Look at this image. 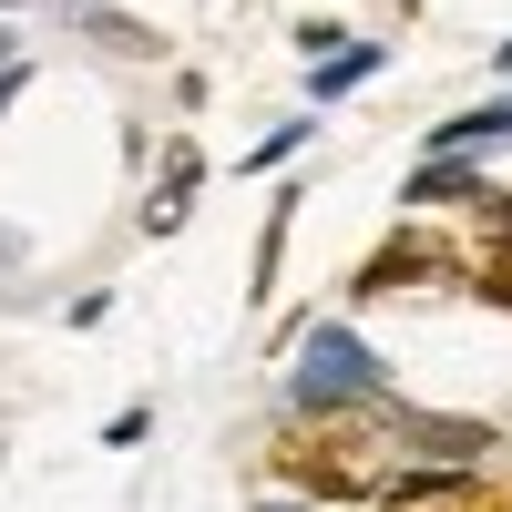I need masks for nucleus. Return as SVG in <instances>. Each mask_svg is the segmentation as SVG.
<instances>
[{"label":"nucleus","mask_w":512,"mask_h":512,"mask_svg":"<svg viewBox=\"0 0 512 512\" xmlns=\"http://www.w3.org/2000/svg\"><path fill=\"white\" fill-rule=\"evenodd\" d=\"M82 31H93L103 52H123V62H164V31H144L134 11H82Z\"/></svg>","instance_id":"nucleus-5"},{"label":"nucleus","mask_w":512,"mask_h":512,"mask_svg":"<svg viewBox=\"0 0 512 512\" xmlns=\"http://www.w3.org/2000/svg\"><path fill=\"white\" fill-rule=\"evenodd\" d=\"M287 216H297V195H277V205H267V236H256V277H246V297H267V287H277V256H287Z\"/></svg>","instance_id":"nucleus-6"},{"label":"nucleus","mask_w":512,"mask_h":512,"mask_svg":"<svg viewBox=\"0 0 512 512\" xmlns=\"http://www.w3.org/2000/svg\"><path fill=\"white\" fill-rule=\"evenodd\" d=\"M11 93H21V62H0V103H11Z\"/></svg>","instance_id":"nucleus-9"},{"label":"nucleus","mask_w":512,"mask_h":512,"mask_svg":"<svg viewBox=\"0 0 512 512\" xmlns=\"http://www.w3.org/2000/svg\"><path fill=\"white\" fill-rule=\"evenodd\" d=\"M369 72H379V52H338V62H318V103H338V93H359Z\"/></svg>","instance_id":"nucleus-8"},{"label":"nucleus","mask_w":512,"mask_h":512,"mask_svg":"<svg viewBox=\"0 0 512 512\" xmlns=\"http://www.w3.org/2000/svg\"><path fill=\"white\" fill-rule=\"evenodd\" d=\"M502 72H512V41H502Z\"/></svg>","instance_id":"nucleus-10"},{"label":"nucleus","mask_w":512,"mask_h":512,"mask_svg":"<svg viewBox=\"0 0 512 512\" xmlns=\"http://www.w3.org/2000/svg\"><path fill=\"white\" fill-rule=\"evenodd\" d=\"M431 277H461V256L441 236H390V246H369V267H359V297H400V287H431Z\"/></svg>","instance_id":"nucleus-2"},{"label":"nucleus","mask_w":512,"mask_h":512,"mask_svg":"<svg viewBox=\"0 0 512 512\" xmlns=\"http://www.w3.org/2000/svg\"><path fill=\"white\" fill-rule=\"evenodd\" d=\"M359 400H390V379H379V359L359 349L349 328H308L297 338V410H359Z\"/></svg>","instance_id":"nucleus-1"},{"label":"nucleus","mask_w":512,"mask_h":512,"mask_svg":"<svg viewBox=\"0 0 512 512\" xmlns=\"http://www.w3.org/2000/svg\"><path fill=\"white\" fill-rule=\"evenodd\" d=\"M482 185H492V175H472L461 154H431V164L410 175V205H482Z\"/></svg>","instance_id":"nucleus-4"},{"label":"nucleus","mask_w":512,"mask_h":512,"mask_svg":"<svg viewBox=\"0 0 512 512\" xmlns=\"http://www.w3.org/2000/svg\"><path fill=\"white\" fill-rule=\"evenodd\" d=\"M0 11H11V0H0Z\"/></svg>","instance_id":"nucleus-11"},{"label":"nucleus","mask_w":512,"mask_h":512,"mask_svg":"<svg viewBox=\"0 0 512 512\" xmlns=\"http://www.w3.org/2000/svg\"><path fill=\"white\" fill-rule=\"evenodd\" d=\"M195 175H205V164H195V144H164V195L144 205V236H175V226H185V205H195L185 185H195Z\"/></svg>","instance_id":"nucleus-3"},{"label":"nucleus","mask_w":512,"mask_h":512,"mask_svg":"<svg viewBox=\"0 0 512 512\" xmlns=\"http://www.w3.org/2000/svg\"><path fill=\"white\" fill-rule=\"evenodd\" d=\"M461 277H472V287L492 297V308H512V236H482V256H472Z\"/></svg>","instance_id":"nucleus-7"}]
</instances>
